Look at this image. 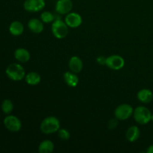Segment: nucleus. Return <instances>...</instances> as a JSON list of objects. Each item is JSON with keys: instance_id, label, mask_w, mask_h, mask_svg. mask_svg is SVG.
Here are the masks:
<instances>
[{"instance_id": "nucleus-4", "label": "nucleus", "mask_w": 153, "mask_h": 153, "mask_svg": "<svg viewBox=\"0 0 153 153\" xmlns=\"http://www.w3.org/2000/svg\"><path fill=\"white\" fill-rule=\"evenodd\" d=\"M69 27L64 21L61 19L55 20L52 24V34L58 39H63L66 37L69 32Z\"/></svg>"}, {"instance_id": "nucleus-6", "label": "nucleus", "mask_w": 153, "mask_h": 153, "mask_svg": "<svg viewBox=\"0 0 153 153\" xmlns=\"http://www.w3.org/2000/svg\"><path fill=\"white\" fill-rule=\"evenodd\" d=\"M105 65L109 69L114 70H119L123 68L124 65H125V60L120 55H112L106 58Z\"/></svg>"}, {"instance_id": "nucleus-23", "label": "nucleus", "mask_w": 153, "mask_h": 153, "mask_svg": "<svg viewBox=\"0 0 153 153\" xmlns=\"http://www.w3.org/2000/svg\"><path fill=\"white\" fill-rule=\"evenodd\" d=\"M118 125V122H117V119H111L110 121L108 122V127L109 129L112 130L114 129Z\"/></svg>"}, {"instance_id": "nucleus-24", "label": "nucleus", "mask_w": 153, "mask_h": 153, "mask_svg": "<svg viewBox=\"0 0 153 153\" xmlns=\"http://www.w3.org/2000/svg\"><path fill=\"white\" fill-rule=\"evenodd\" d=\"M97 61L101 65H105V61H106V58L104 56H99L97 58Z\"/></svg>"}, {"instance_id": "nucleus-18", "label": "nucleus", "mask_w": 153, "mask_h": 153, "mask_svg": "<svg viewBox=\"0 0 153 153\" xmlns=\"http://www.w3.org/2000/svg\"><path fill=\"white\" fill-rule=\"evenodd\" d=\"M25 80L29 85H37L41 81V76L37 72H30L25 75Z\"/></svg>"}, {"instance_id": "nucleus-1", "label": "nucleus", "mask_w": 153, "mask_h": 153, "mask_svg": "<svg viewBox=\"0 0 153 153\" xmlns=\"http://www.w3.org/2000/svg\"><path fill=\"white\" fill-rule=\"evenodd\" d=\"M59 129L60 121L55 117H47L40 123V131L46 134L58 132Z\"/></svg>"}, {"instance_id": "nucleus-7", "label": "nucleus", "mask_w": 153, "mask_h": 153, "mask_svg": "<svg viewBox=\"0 0 153 153\" xmlns=\"http://www.w3.org/2000/svg\"><path fill=\"white\" fill-rule=\"evenodd\" d=\"M4 125L9 131L16 132L22 128V123L17 117L14 115H8L4 119Z\"/></svg>"}, {"instance_id": "nucleus-16", "label": "nucleus", "mask_w": 153, "mask_h": 153, "mask_svg": "<svg viewBox=\"0 0 153 153\" xmlns=\"http://www.w3.org/2000/svg\"><path fill=\"white\" fill-rule=\"evenodd\" d=\"M64 79L67 85L71 88H75L77 86L79 82V77L77 76L76 73L72 71L66 72L64 74Z\"/></svg>"}, {"instance_id": "nucleus-8", "label": "nucleus", "mask_w": 153, "mask_h": 153, "mask_svg": "<svg viewBox=\"0 0 153 153\" xmlns=\"http://www.w3.org/2000/svg\"><path fill=\"white\" fill-rule=\"evenodd\" d=\"M44 7V0H25L23 4L24 9L28 12H38Z\"/></svg>"}, {"instance_id": "nucleus-25", "label": "nucleus", "mask_w": 153, "mask_h": 153, "mask_svg": "<svg viewBox=\"0 0 153 153\" xmlns=\"http://www.w3.org/2000/svg\"><path fill=\"white\" fill-rule=\"evenodd\" d=\"M146 152H147V153H153V144L151 145V146H149V147H148L147 150H146Z\"/></svg>"}, {"instance_id": "nucleus-11", "label": "nucleus", "mask_w": 153, "mask_h": 153, "mask_svg": "<svg viewBox=\"0 0 153 153\" xmlns=\"http://www.w3.org/2000/svg\"><path fill=\"white\" fill-rule=\"evenodd\" d=\"M69 68L75 73H80L83 69V61L78 56L71 57L69 61Z\"/></svg>"}, {"instance_id": "nucleus-14", "label": "nucleus", "mask_w": 153, "mask_h": 153, "mask_svg": "<svg viewBox=\"0 0 153 153\" xmlns=\"http://www.w3.org/2000/svg\"><path fill=\"white\" fill-rule=\"evenodd\" d=\"M14 58L20 63H26L30 60V52L24 48L16 49L14 52Z\"/></svg>"}, {"instance_id": "nucleus-12", "label": "nucleus", "mask_w": 153, "mask_h": 153, "mask_svg": "<svg viewBox=\"0 0 153 153\" xmlns=\"http://www.w3.org/2000/svg\"><path fill=\"white\" fill-rule=\"evenodd\" d=\"M28 28L31 32L34 34H40L43 31L44 25L42 20L33 18L28 22Z\"/></svg>"}, {"instance_id": "nucleus-13", "label": "nucleus", "mask_w": 153, "mask_h": 153, "mask_svg": "<svg viewBox=\"0 0 153 153\" xmlns=\"http://www.w3.org/2000/svg\"><path fill=\"white\" fill-rule=\"evenodd\" d=\"M137 100L140 102L147 104V103H149L150 102L152 101L153 93L151 90L144 88V89H142L138 91V93L137 94Z\"/></svg>"}, {"instance_id": "nucleus-20", "label": "nucleus", "mask_w": 153, "mask_h": 153, "mask_svg": "<svg viewBox=\"0 0 153 153\" xmlns=\"http://www.w3.org/2000/svg\"><path fill=\"white\" fill-rule=\"evenodd\" d=\"M13 109V104L10 100H4L1 103V110L6 114H10Z\"/></svg>"}, {"instance_id": "nucleus-3", "label": "nucleus", "mask_w": 153, "mask_h": 153, "mask_svg": "<svg viewBox=\"0 0 153 153\" xmlns=\"http://www.w3.org/2000/svg\"><path fill=\"white\" fill-rule=\"evenodd\" d=\"M133 116H134V120L137 123L146 125L151 121L152 113L149 109L145 106H138L134 110Z\"/></svg>"}, {"instance_id": "nucleus-15", "label": "nucleus", "mask_w": 153, "mask_h": 153, "mask_svg": "<svg viewBox=\"0 0 153 153\" xmlns=\"http://www.w3.org/2000/svg\"><path fill=\"white\" fill-rule=\"evenodd\" d=\"M140 135V129L136 126H131L129 128L127 129L126 132V139L131 143L135 142L136 140H138Z\"/></svg>"}, {"instance_id": "nucleus-26", "label": "nucleus", "mask_w": 153, "mask_h": 153, "mask_svg": "<svg viewBox=\"0 0 153 153\" xmlns=\"http://www.w3.org/2000/svg\"><path fill=\"white\" fill-rule=\"evenodd\" d=\"M151 120L153 122V114H152V117H151Z\"/></svg>"}, {"instance_id": "nucleus-10", "label": "nucleus", "mask_w": 153, "mask_h": 153, "mask_svg": "<svg viewBox=\"0 0 153 153\" xmlns=\"http://www.w3.org/2000/svg\"><path fill=\"white\" fill-rule=\"evenodd\" d=\"M73 9V1L71 0H58L55 5V10L60 14H67Z\"/></svg>"}, {"instance_id": "nucleus-21", "label": "nucleus", "mask_w": 153, "mask_h": 153, "mask_svg": "<svg viewBox=\"0 0 153 153\" xmlns=\"http://www.w3.org/2000/svg\"><path fill=\"white\" fill-rule=\"evenodd\" d=\"M40 19L44 23H50L53 22L54 15L49 11H43L40 15Z\"/></svg>"}, {"instance_id": "nucleus-2", "label": "nucleus", "mask_w": 153, "mask_h": 153, "mask_svg": "<svg viewBox=\"0 0 153 153\" xmlns=\"http://www.w3.org/2000/svg\"><path fill=\"white\" fill-rule=\"evenodd\" d=\"M5 73L9 79L15 82L22 80L25 76V72L23 67L21 64L16 63L8 65V67L6 68Z\"/></svg>"}, {"instance_id": "nucleus-17", "label": "nucleus", "mask_w": 153, "mask_h": 153, "mask_svg": "<svg viewBox=\"0 0 153 153\" xmlns=\"http://www.w3.org/2000/svg\"><path fill=\"white\" fill-rule=\"evenodd\" d=\"M9 31L13 36H19L23 33L24 25L19 21H13L9 26Z\"/></svg>"}, {"instance_id": "nucleus-22", "label": "nucleus", "mask_w": 153, "mask_h": 153, "mask_svg": "<svg viewBox=\"0 0 153 153\" xmlns=\"http://www.w3.org/2000/svg\"><path fill=\"white\" fill-rule=\"evenodd\" d=\"M58 135L63 140H67L70 138V131L65 128H60L58 131Z\"/></svg>"}, {"instance_id": "nucleus-5", "label": "nucleus", "mask_w": 153, "mask_h": 153, "mask_svg": "<svg viewBox=\"0 0 153 153\" xmlns=\"http://www.w3.org/2000/svg\"><path fill=\"white\" fill-rule=\"evenodd\" d=\"M134 109L128 104H121L116 108L114 116L119 120H126L131 117L133 114Z\"/></svg>"}, {"instance_id": "nucleus-19", "label": "nucleus", "mask_w": 153, "mask_h": 153, "mask_svg": "<svg viewBox=\"0 0 153 153\" xmlns=\"http://www.w3.org/2000/svg\"><path fill=\"white\" fill-rule=\"evenodd\" d=\"M55 145L53 142L49 140H45L40 143L38 146V152L40 153H51L54 151Z\"/></svg>"}, {"instance_id": "nucleus-9", "label": "nucleus", "mask_w": 153, "mask_h": 153, "mask_svg": "<svg viewBox=\"0 0 153 153\" xmlns=\"http://www.w3.org/2000/svg\"><path fill=\"white\" fill-rule=\"evenodd\" d=\"M64 22L70 28H76L82 25V18L79 13H76V12H71V13H67V16H65Z\"/></svg>"}]
</instances>
